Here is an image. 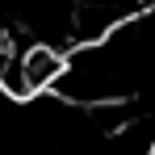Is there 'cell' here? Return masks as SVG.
Instances as JSON below:
<instances>
[{
	"mask_svg": "<svg viewBox=\"0 0 155 155\" xmlns=\"http://www.w3.org/2000/svg\"><path fill=\"white\" fill-rule=\"evenodd\" d=\"M147 71H151V8L117 21L97 42H76V51L63 54V71L54 76L51 92L76 109L122 105L147 88Z\"/></svg>",
	"mask_w": 155,
	"mask_h": 155,
	"instance_id": "obj_1",
	"label": "cell"
}]
</instances>
